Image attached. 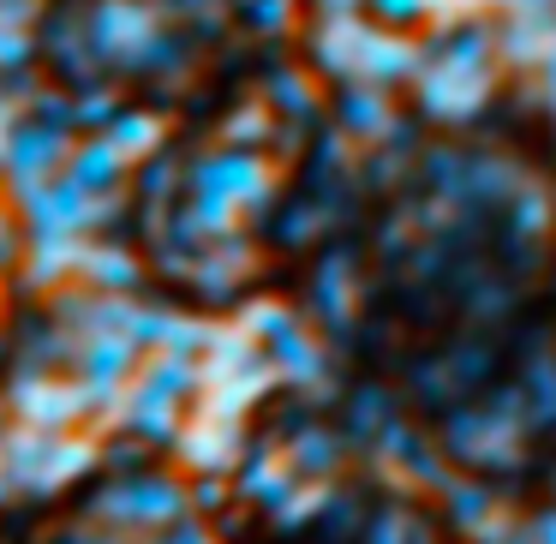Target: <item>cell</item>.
<instances>
[{"instance_id":"obj_1","label":"cell","mask_w":556,"mask_h":544,"mask_svg":"<svg viewBox=\"0 0 556 544\" xmlns=\"http://www.w3.org/2000/svg\"><path fill=\"white\" fill-rule=\"evenodd\" d=\"M252 0H78L61 13V73L109 97H216L252 37Z\"/></svg>"}]
</instances>
